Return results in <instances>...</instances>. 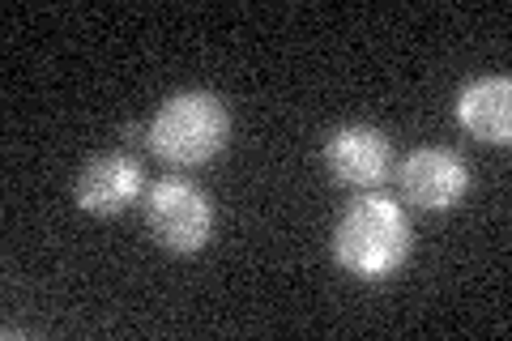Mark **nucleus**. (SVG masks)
Instances as JSON below:
<instances>
[{
  "label": "nucleus",
  "mask_w": 512,
  "mask_h": 341,
  "mask_svg": "<svg viewBox=\"0 0 512 341\" xmlns=\"http://www.w3.org/2000/svg\"><path fill=\"white\" fill-rule=\"evenodd\" d=\"M410 218L393 197L367 192L346 205L333 226V261L359 282H384L406 265L410 256Z\"/></svg>",
  "instance_id": "1"
},
{
  "label": "nucleus",
  "mask_w": 512,
  "mask_h": 341,
  "mask_svg": "<svg viewBox=\"0 0 512 341\" xmlns=\"http://www.w3.org/2000/svg\"><path fill=\"white\" fill-rule=\"evenodd\" d=\"M146 141L171 167H201L227 150L231 111L210 90H180L154 111Z\"/></svg>",
  "instance_id": "2"
},
{
  "label": "nucleus",
  "mask_w": 512,
  "mask_h": 341,
  "mask_svg": "<svg viewBox=\"0 0 512 341\" xmlns=\"http://www.w3.org/2000/svg\"><path fill=\"white\" fill-rule=\"evenodd\" d=\"M146 226L167 252L192 256L214 235V201L184 175H163L146 188Z\"/></svg>",
  "instance_id": "3"
},
{
  "label": "nucleus",
  "mask_w": 512,
  "mask_h": 341,
  "mask_svg": "<svg viewBox=\"0 0 512 341\" xmlns=\"http://www.w3.org/2000/svg\"><path fill=\"white\" fill-rule=\"evenodd\" d=\"M397 188L423 214H444L470 192V167L448 145H419L397 167Z\"/></svg>",
  "instance_id": "4"
},
{
  "label": "nucleus",
  "mask_w": 512,
  "mask_h": 341,
  "mask_svg": "<svg viewBox=\"0 0 512 341\" xmlns=\"http://www.w3.org/2000/svg\"><path fill=\"white\" fill-rule=\"evenodd\" d=\"M325 171L342 188H380L393 175V145L376 124H342L325 137Z\"/></svg>",
  "instance_id": "5"
},
{
  "label": "nucleus",
  "mask_w": 512,
  "mask_h": 341,
  "mask_svg": "<svg viewBox=\"0 0 512 341\" xmlns=\"http://www.w3.org/2000/svg\"><path fill=\"white\" fill-rule=\"evenodd\" d=\"M141 192H146V171H141V162L133 154H124V150L90 158L86 167L77 171V184H73L77 205L94 218L124 214Z\"/></svg>",
  "instance_id": "6"
},
{
  "label": "nucleus",
  "mask_w": 512,
  "mask_h": 341,
  "mask_svg": "<svg viewBox=\"0 0 512 341\" xmlns=\"http://www.w3.org/2000/svg\"><path fill=\"white\" fill-rule=\"evenodd\" d=\"M457 124L487 145H508L512 141V81L504 73L466 81L457 94Z\"/></svg>",
  "instance_id": "7"
}]
</instances>
